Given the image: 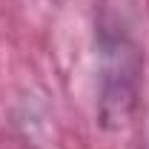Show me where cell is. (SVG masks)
<instances>
[{"instance_id": "1", "label": "cell", "mask_w": 149, "mask_h": 149, "mask_svg": "<svg viewBox=\"0 0 149 149\" xmlns=\"http://www.w3.org/2000/svg\"><path fill=\"white\" fill-rule=\"evenodd\" d=\"M97 57H100L97 123L103 129H120L132 120L138 109L143 80V52L129 37V32L103 26L97 40Z\"/></svg>"}]
</instances>
